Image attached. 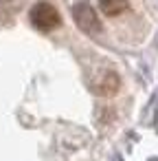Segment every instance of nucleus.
<instances>
[{"instance_id":"7ed1b4c3","label":"nucleus","mask_w":158,"mask_h":161,"mask_svg":"<svg viewBox=\"0 0 158 161\" xmlns=\"http://www.w3.org/2000/svg\"><path fill=\"white\" fill-rule=\"evenodd\" d=\"M119 86H121V80H119L116 71H112V69L101 71V75L92 82V91H94L97 95H103V97L114 95V93L119 91Z\"/></svg>"},{"instance_id":"f257e3e1","label":"nucleus","mask_w":158,"mask_h":161,"mask_svg":"<svg viewBox=\"0 0 158 161\" xmlns=\"http://www.w3.org/2000/svg\"><path fill=\"white\" fill-rule=\"evenodd\" d=\"M29 16H31L33 27L42 29V31H51V29L59 27V22H62L59 11H57L53 5H48V3H38V5H33Z\"/></svg>"},{"instance_id":"20e7f679","label":"nucleus","mask_w":158,"mask_h":161,"mask_svg":"<svg viewBox=\"0 0 158 161\" xmlns=\"http://www.w3.org/2000/svg\"><path fill=\"white\" fill-rule=\"evenodd\" d=\"M101 9L108 14V16H116V14H121V11H125L127 9V5L125 3H101Z\"/></svg>"},{"instance_id":"f03ea898","label":"nucleus","mask_w":158,"mask_h":161,"mask_svg":"<svg viewBox=\"0 0 158 161\" xmlns=\"http://www.w3.org/2000/svg\"><path fill=\"white\" fill-rule=\"evenodd\" d=\"M70 11H73V18H75L77 27H79L84 33H88V36L101 33V20L97 18V11H94L90 5L79 3V5H73Z\"/></svg>"}]
</instances>
